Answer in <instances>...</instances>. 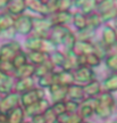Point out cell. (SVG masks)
Segmentation results:
<instances>
[{
    "label": "cell",
    "instance_id": "1",
    "mask_svg": "<svg viewBox=\"0 0 117 123\" xmlns=\"http://www.w3.org/2000/svg\"><path fill=\"white\" fill-rule=\"evenodd\" d=\"M97 99H98V104H97L94 113L100 119H108L113 114L114 106L116 103L111 96V93L104 91L97 97Z\"/></svg>",
    "mask_w": 117,
    "mask_h": 123
},
{
    "label": "cell",
    "instance_id": "2",
    "mask_svg": "<svg viewBox=\"0 0 117 123\" xmlns=\"http://www.w3.org/2000/svg\"><path fill=\"white\" fill-rule=\"evenodd\" d=\"M14 30L18 34H30L33 31V17L24 14L16 16L14 23Z\"/></svg>",
    "mask_w": 117,
    "mask_h": 123
},
{
    "label": "cell",
    "instance_id": "3",
    "mask_svg": "<svg viewBox=\"0 0 117 123\" xmlns=\"http://www.w3.org/2000/svg\"><path fill=\"white\" fill-rule=\"evenodd\" d=\"M52 22L49 16H42V17L33 18V32L34 35L47 38V34L52 29Z\"/></svg>",
    "mask_w": 117,
    "mask_h": 123
},
{
    "label": "cell",
    "instance_id": "4",
    "mask_svg": "<svg viewBox=\"0 0 117 123\" xmlns=\"http://www.w3.org/2000/svg\"><path fill=\"white\" fill-rule=\"evenodd\" d=\"M19 51H22V47L18 41L10 40L9 42L2 44L0 47V58L1 61H13V58L17 55Z\"/></svg>",
    "mask_w": 117,
    "mask_h": 123
},
{
    "label": "cell",
    "instance_id": "5",
    "mask_svg": "<svg viewBox=\"0 0 117 123\" xmlns=\"http://www.w3.org/2000/svg\"><path fill=\"white\" fill-rule=\"evenodd\" d=\"M44 98V91L42 89L33 88L26 92H23L21 97H19V101L22 103L24 108L29 107V106L33 105L35 103H38L40 99Z\"/></svg>",
    "mask_w": 117,
    "mask_h": 123
},
{
    "label": "cell",
    "instance_id": "6",
    "mask_svg": "<svg viewBox=\"0 0 117 123\" xmlns=\"http://www.w3.org/2000/svg\"><path fill=\"white\" fill-rule=\"evenodd\" d=\"M73 73L74 80L80 84H87L94 80V72L89 66H80Z\"/></svg>",
    "mask_w": 117,
    "mask_h": 123
},
{
    "label": "cell",
    "instance_id": "7",
    "mask_svg": "<svg viewBox=\"0 0 117 123\" xmlns=\"http://www.w3.org/2000/svg\"><path fill=\"white\" fill-rule=\"evenodd\" d=\"M19 97L21 96L17 92H10L8 95L4 96L0 99V111L7 114L9 111L17 107L18 103H19Z\"/></svg>",
    "mask_w": 117,
    "mask_h": 123
},
{
    "label": "cell",
    "instance_id": "8",
    "mask_svg": "<svg viewBox=\"0 0 117 123\" xmlns=\"http://www.w3.org/2000/svg\"><path fill=\"white\" fill-rule=\"evenodd\" d=\"M49 107H50L49 101H48L46 98H42V99H40L38 103H35L33 105L24 108V112H25V114L27 115V116H32V117H33L34 115L43 114Z\"/></svg>",
    "mask_w": 117,
    "mask_h": 123
},
{
    "label": "cell",
    "instance_id": "9",
    "mask_svg": "<svg viewBox=\"0 0 117 123\" xmlns=\"http://www.w3.org/2000/svg\"><path fill=\"white\" fill-rule=\"evenodd\" d=\"M26 8L34 12V13L39 14L41 16H49L50 15V10L48 5L41 0H25Z\"/></svg>",
    "mask_w": 117,
    "mask_h": 123
},
{
    "label": "cell",
    "instance_id": "10",
    "mask_svg": "<svg viewBox=\"0 0 117 123\" xmlns=\"http://www.w3.org/2000/svg\"><path fill=\"white\" fill-rule=\"evenodd\" d=\"M70 32V30L66 25H53L52 29L50 30V39L55 42V43H61L64 39L66 38V35Z\"/></svg>",
    "mask_w": 117,
    "mask_h": 123
},
{
    "label": "cell",
    "instance_id": "11",
    "mask_svg": "<svg viewBox=\"0 0 117 123\" xmlns=\"http://www.w3.org/2000/svg\"><path fill=\"white\" fill-rule=\"evenodd\" d=\"M49 17L51 19L52 25H65L67 23H70L73 18V14L70 10H57L51 15H49Z\"/></svg>",
    "mask_w": 117,
    "mask_h": 123
},
{
    "label": "cell",
    "instance_id": "12",
    "mask_svg": "<svg viewBox=\"0 0 117 123\" xmlns=\"http://www.w3.org/2000/svg\"><path fill=\"white\" fill-rule=\"evenodd\" d=\"M74 73L72 71L63 70L60 72H55V83L70 87L74 83Z\"/></svg>",
    "mask_w": 117,
    "mask_h": 123
},
{
    "label": "cell",
    "instance_id": "13",
    "mask_svg": "<svg viewBox=\"0 0 117 123\" xmlns=\"http://www.w3.org/2000/svg\"><path fill=\"white\" fill-rule=\"evenodd\" d=\"M109 49L114 47L115 44L117 43V33H116V30L114 27L109 26H105L104 31H102V40H101Z\"/></svg>",
    "mask_w": 117,
    "mask_h": 123
},
{
    "label": "cell",
    "instance_id": "14",
    "mask_svg": "<svg viewBox=\"0 0 117 123\" xmlns=\"http://www.w3.org/2000/svg\"><path fill=\"white\" fill-rule=\"evenodd\" d=\"M49 90H50V95H51L52 100L55 103H57V101H64V98L67 97L68 87L55 83L49 88Z\"/></svg>",
    "mask_w": 117,
    "mask_h": 123
},
{
    "label": "cell",
    "instance_id": "15",
    "mask_svg": "<svg viewBox=\"0 0 117 123\" xmlns=\"http://www.w3.org/2000/svg\"><path fill=\"white\" fill-rule=\"evenodd\" d=\"M7 9L8 13L15 17L18 15H22L26 9L25 0H10L7 5Z\"/></svg>",
    "mask_w": 117,
    "mask_h": 123
},
{
    "label": "cell",
    "instance_id": "16",
    "mask_svg": "<svg viewBox=\"0 0 117 123\" xmlns=\"http://www.w3.org/2000/svg\"><path fill=\"white\" fill-rule=\"evenodd\" d=\"M83 91H84V97L87 98L98 97L101 93V84L99 83V81L93 80L83 87Z\"/></svg>",
    "mask_w": 117,
    "mask_h": 123
},
{
    "label": "cell",
    "instance_id": "17",
    "mask_svg": "<svg viewBox=\"0 0 117 123\" xmlns=\"http://www.w3.org/2000/svg\"><path fill=\"white\" fill-rule=\"evenodd\" d=\"M73 51L76 55H89V54L94 53V46L91 41H78V40H76Z\"/></svg>",
    "mask_w": 117,
    "mask_h": 123
},
{
    "label": "cell",
    "instance_id": "18",
    "mask_svg": "<svg viewBox=\"0 0 117 123\" xmlns=\"http://www.w3.org/2000/svg\"><path fill=\"white\" fill-rule=\"evenodd\" d=\"M24 116L25 112L24 108L21 106H17L9 111L7 113V122L8 123H24Z\"/></svg>",
    "mask_w": 117,
    "mask_h": 123
},
{
    "label": "cell",
    "instance_id": "19",
    "mask_svg": "<svg viewBox=\"0 0 117 123\" xmlns=\"http://www.w3.org/2000/svg\"><path fill=\"white\" fill-rule=\"evenodd\" d=\"M27 55V62L34 66L41 65L49 61V55L42 53V51H30Z\"/></svg>",
    "mask_w": 117,
    "mask_h": 123
},
{
    "label": "cell",
    "instance_id": "20",
    "mask_svg": "<svg viewBox=\"0 0 117 123\" xmlns=\"http://www.w3.org/2000/svg\"><path fill=\"white\" fill-rule=\"evenodd\" d=\"M67 96L70 97V99L75 101H83L85 99L83 87L81 84H70L68 87V90H67Z\"/></svg>",
    "mask_w": 117,
    "mask_h": 123
},
{
    "label": "cell",
    "instance_id": "21",
    "mask_svg": "<svg viewBox=\"0 0 117 123\" xmlns=\"http://www.w3.org/2000/svg\"><path fill=\"white\" fill-rule=\"evenodd\" d=\"M34 71H35V66L30 64V63H26L25 65H23L22 67H19L15 71V78L19 79H24V78H32L34 75Z\"/></svg>",
    "mask_w": 117,
    "mask_h": 123
},
{
    "label": "cell",
    "instance_id": "22",
    "mask_svg": "<svg viewBox=\"0 0 117 123\" xmlns=\"http://www.w3.org/2000/svg\"><path fill=\"white\" fill-rule=\"evenodd\" d=\"M34 88V80L32 78H24V79L17 80V82L15 83V90L16 92H26Z\"/></svg>",
    "mask_w": 117,
    "mask_h": 123
},
{
    "label": "cell",
    "instance_id": "23",
    "mask_svg": "<svg viewBox=\"0 0 117 123\" xmlns=\"http://www.w3.org/2000/svg\"><path fill=\"white\" fill-rule=\"evenodd\" d=\"M65 55H66V59L64 65H63V70H67L73 72V71H75L78 67L77 55L74 51H70V53L65 54Z\"/></svg>",
    "mask_w": 117,
    "mask_h": 123
},
{
    "label": "cell",
    "instance_id": "24",
    "mask_svg": "<svg viewBox=\"0 0 117 123\" xmlns=\"http://www.w3.org/2000/svg\"><path fill=\"white\" fill-rule=\"evenodd\" d=\"M15 23V16L10 15L9 13L0 14V30L6 31L14 27Z\"/></svg>",
    "mask_w": 117,
    "mask_h": 123
},
{
    "label": "cell",
    "instance_id": "25",
    "mask_svg": "<svg viewBox=\"0 0 117 123\" xmlns=\"http://www.w3.org/2000/svg\"><path fill=\"white\" fill-rule=\"evenodd\" d=\"M42 40L43 38L38 37V35H32L31 38L26 40L25 46L30 51H40L41 50V46H42Z\"/></svg>",
    "mask_w": 117,
    "mask_h": 123
},
{
    "label": "cell",
    "instance_id": "26",
    "mask_svg": "<svg viewBox=\"0 0 117 123\" xmlns=\"http://www.w3.org/2000/svg\"><path fill=\"white\" fill-rule=\"evenodd\" d=\"M72 21L78 31L87 29V15H84L82 12H76L75 14H73Z\"/></svg>",
    "mask_w": 117,
    "mask_h": 123
},
{
    "label": "cell",
    "instance_id": "27",
    "mask_svg": "<svg viewBox=\"0 0 117 123\" xmlns=\"http://www.w3.org/2000/svg\"><path fill=\"white\" fill-rule=\"evenodd\" d=\"M40 51H42V53L47 54V55L50 56L51 54L57 51V43H55L49 37L43 38V40H42V46H41V50H40Z\"/></svg>",
    "mask_w": 117,
    "mask_h": 123
},
{
    "label": "cell",
    "instance_id": "28",
    "mask_svg": "<svg viewBox=\"0 0 117 123\" xmlns=\"http://www.w3.org/2000/svg\"><path fill=\"white\" fill-rule=\"evenodd\" d=\"M102 88L106 92H111L117 90V73H114L104 81Z\"/></svg>",
    "mask_w": 117,
    "mask_h": 123
},
{
    "label": "cell",
    "instance_id": "29",
    "mask_svg": "<svg viewBox=\"0 0 117 123\" xmlns=\"http://www.w3.org/2000/svg\"><path fill=\"white\" fill-rule=\"evenodd\" d=\"M52 68H53V65H52V63L50 62V59H49V61H47L46 63L41 64V65L35 66L34 75L38 76V78H41V76L48 74L49 72H52Z\"/></svg>",
    "mask_w": 117,
    "mask_h": 123
},
{
    "label": "cell",
    "instance_id": "30",
    "mask_svg": "<svg viewBox=\"0 0 117 123\" xmlns=\"http://www.w3.org/2000/svg\"><path fill=\"white\" fill-rule=\"evenodd\" d=\"M102 24V21H101V17H100V14L98 13H93L91 15L87 16V27L88 29H91V30H94L98 29Z\"/></svg>",
    "mask_w": 117,
    "mask_h": 123
},
{
    "label": "cell",
    "instance_id": "31",
    "mask_svg": "<svg viewBox=\"0 0 117 123\" xmlns=\"http://www.w3.org/2000/svg\"><path fill=\"white\" fill-rule=\"evenodd\" d=\"M116 7L115 5V0H99L97 4V12L98 14H104L106 12H108L110 9H113Z\"/></svg>",
    "mask_w": 117,
    "mask_h": 123
},
{
    "label": "cell",
    "instance_id": "32",
    "mask_svg": "<svg viewBox=\"0 0 117 123\" xmlns=\"http://www.w3.org/2000/svg\"><path fill=\"white\" fill-rule=\"evenodd\" d=\"M58 122L59 123H82V117L78 114H65L58 116Z\"/></svg>",
    "mask_w": 117,
    "mask_h": 123
},
{
    "label": "cell",
    "instance_id": "33",
    "mask_svg": "<svg viewBox=\"0 0 117 123\" xmlns=\"http://www.w3.org/2000/svg\"><path fill=\"white\" fill-rule=\"evenodd\" d=\"M39 84L42 88H50L52 84H55V72H49L48 74L39 78Z\"/></svg>",
    "mask_w": 117,
    "mask_h": 123
},
{
    "label": "cell",
    "instance_id": "34",
    "mask_svg": "<svg viewBox=\"0 0 117 123\" xmlns=\"http://www.w3.org/2000/svg\"><path fill=\"white\" fill-rule=\"evenodd\" d=\"M97 4H98V0H87L81 7V12L84 15L89 16L94 13V10L97 9Z\"/></svg>",
    "mask_w": 117,
    "mask_h": 123
},
{
    "label": "cell",
    "instance_id": "35",
    "mask_svg": "<svg viewBox=\"0 0 117 123\" xmlns=\"http://www.w3.org/2000/svg\"><path fill=\"white\" fill-rule=\"evenodd\" d=\"M61 43L64 44V47H65L66 54L70 53V51H73L74 46L76 43V37H75V34L72 33V32H70L68 34L66 35V38L64 39V41H63Z\"/></svg>",
    "mask_w": 117,
    "mask_h": 123
},
{
    "label": "cell",
    "instance_id": "36",
    "mask_svg": "<svg viewBox=\"0 0 117 123\" xmlns=\"http://www.w3.org/2000/svg\"><path fill=\"white\" fill-rule=\"evenodd\" d=\"M49 59H50V62L52 63L53 66H61L63 67L66 59V55L60 53V51H55L53 54H51L49 56Z\"/></svg>",
    "mask_w": 117,
    "mask_h": 123
},
{
    "label": "cell",
    "instance_id": "37",
    "mask_svg": "<svg viewBox=\"0 0 117 123\" xmlns=\"http://www.w3.org/2000/svg\"><path fill=\"white\" fill-rule=\"evenodd\" d=\"M12 63H13L14 67H15V71H16L17 68L22 67L23 65H25L26 63H29V62H27V55H26L25 53H23V51H19V53L13 58Z\"/></svg>",
    "mask_w": 117,
    "mask_h": 123
},
{
    "label": "cell",
    "instance_id": "38",
    "mask_svg": "<svg viewBox=\"0 0 117 123\" xmlns=\"http://www.w3.org/2000/svg\"><path fill=\"white\" fill-rule=\"evenodd\" d=\"M77 39L78 41H90V40L94 37V30H91V29H83V30H80L77 32Z\"/></svg>",
    "mask_w": 117,
    "mask_h": 123
},
{
    "label": "cell",
    "instance_id": "39",
    "mask_svg": "<svg viewBox=\"0 0 117 123\" xmlns=\"http://www.w3.org/2000/svg\"><path fill=\"white\" fill-rule=\"evenodd\" d=\"M106 66L109 70L114 71L115 73H117V54H113L106 57Z\"/></svg>",
    "mask_w": 117,
    "mask_h": 123
},
{
    "label": "cell",
    "instance_id": "40",
    "mask_svg": "<svg viewBox=\"0 0 117 123\" xmlns=\"http://www.w3.org/2000/svg\"><path fill=\"white\" fill-rule=\"evenodd\" d=\"M100 63H101V58L98 55H95L94 53L87 55V66L95 67V66H99Z\"/></svg>",
    "mask_w": 117,
    "mask_h": 123
},
{
    "label": "cell",
    "instance_id": "41",
    "mask_svg": "<svg viewBox=\"0 0 117 123\" xmlns=\"http://www.w3.org/2000/svg\"><path fill=\"white\" fill-rule=\"evenodd\" d=\"M65 106H66V113H68V114H75L78 111L80 104H78V101L70 99V100L65 101Z\"/></svg>",
    "mask_w": 117,
    "mask_h": 123
},
{
    "label": "cell",
    "instance_id": "42",
    "mask_svg": "<svg viewBox=\"0 0 117 123\" xmlns=\"http://www.w3.org/2000/svg\"><path fill=\"white\" fill-rule=\"evenodd\" d=\"M0 71H2L4 73L10 75V73H15V67H14L13 63L10 61H1Z\"/></svg>",
    "mask_w": 117,
    "mask_h": 123
},
{
    "label": "cell",
    "instance_id": "43",
    "mask_svg": "<svg viewBox=\"0 0 117 123\" xmlns=\"http://www.w3.org/2000/svg\"><path fill=\"white\" fill-rule=\"evenodd\" d=\"M44 120L47 123H57L58 122V116L56 115V113L52 111L51 107H49L46 112L43 113Z\"/></svg>",
    "mask_w": 117,
    "mask_h": 123
},
{
    "label": "cell",
    "instance_id": "44",
    "mask_svg": "<svg viewBox=\"0 0 117 123\" xmlns=\"http://www.w3.org/2000/svg\"><path fill=\"white\" fill-rule=\"evenodd\" d=\"M116 16H117V7L110 9V10H108V12H106V13H104V14H100V17H101L102 23L111 21V19H115Z\"/></svg>",
    "mask_w": 117,
    "mask_h": 123
},
{
    "label": "cell",
    "instance_id": "45",
    "mask_svg": "<svg viewBox=\"0 0 117 123\" xmlns=\"http://www.w3.org/2000/svg\"><path fill=\"white\" fill-rule=\"evenodd\" d=\"M52 111L56 113L57 116H60V115L65 114L66 113V106H65V101H57L53 105L51 106Z\"/></svg>",
    "mask_w": 117,
    "mask_h": 123
},
{
    "label": "cell",
    "instance_id": "46",
    "mask_svg": "<svg viewBox=\"0 0 117 123\" xmlns=\"http://www.w3.org/2000/svg\"><path fill=\"white\" fill-rule=\"evenodd\" d=\"M73 4V0H57L56 1V8L57 10H70V6Z\"/></svg>",
    "mask_w": 117,
    "mask_h": 123
},
{
    "label": "cell",
    "instance_id": "47",
    "mask_svg": "<svg viewBox=\"0 0 117 123\" xmlns=\"http://www.w3.org/2000/svg\"><path fill=\"white\" fill-rule=\"evenodd\" d=\"M32 123H47L44 120L43 114H39V115H34L32 117Z\"/></svg>",
    "mask_w": 117,
    "mask_h": 123
},
{
    "label": "cell",
    "instance_id": "48",
    "mask_svg": "<svg viewBox=\"0 0 117 123\" xmlns=\"http://www.w3.org/2000/svg\"><path fill=\"white\" fill-rule=\"evenodd\" d=\"M7 122V114L0 111V123H6Z\"/></svg>",
    "mask_w": 117,
    "mask_h": 123
},
{
    "label": "cell",
    "instance_id": "49",
    "mask_svg": "<svg viewBox=\"0 0 117 123\" xmlns=\"http://www.w3.org/2000/svg\"><path fill=\"white\" fill-rule=\"evenodd\" d=\"M85 1H87V0H74V1H73V4L75 5L76 7H78V8H81V7L83 6V4H84Z\"/></svg>",
    "mask_w": 117,
    "mask_h": 123
},
{
    "label": "cell",
    "instance_id": "50",
    "mask_svg": "<svg viewBox=\"0 0 117 123\" xmlns=\"http://www.w3.org/2000/svg\"><path fill=\"white\" fill-rule=\"evenodd\" d=\"M7 5H8V1H7V0H0V9L7 7Z\"/></svg>",
    "mask_w": 117,
    "mask_h": 123
},
{
    "label": "cell",
    "instance_id": "51",
    "mask_svg": "<svg viewBox=\"0 0 117 123\" xmlns=\"http://www.w3.org/2000/svg\"><path fill=\"white\" fill-rule=\"evenodd\" d=\"M111 48H115V50H116V53H115V54H117V43L115 44V46H114V47H111ZM111 48H110V49H111Z\"/></svg>",
    "mask_w": 117,
    "mask_h": 123
},
{
    "label": "cell",
    "instance_id": "52",
    "mask_svg": "<svg viewBox=\"0 0 117 123\" xmlns=\"http://www.w3.org/2000/svg\"><path fill=\"white\" fill-rule=\"evenodd\" d=\"M115 25H116V29H117V16H116V18H115Z\"/></svg>",
    "mask_w": 117,
    "mask_h": 123
},
{
    "label": "cell",
    "instance_id": "53",
    "mask_svg": "<svg viewBox=\"0 0 117 123\" xmlns=\"http://www.w3.org/2000/svg\"><path fill=\"white\" fill-rule=\"evenodd\" d=\"M41 1H43V2H46V4H48V0H41Z\"/></svg>",
    "mask_w": 117,
    "mask_h": 123
},
{
    "label": "cell",
    "instance_id": "54",
    "mask_svg": "<svg viewBox=\"0 0 117 123\" xmlns=\"http://www.w3.org/2000/svg\"><path fill=\"white\" fill-rule=\"evenodd\" d=\"M115 5H116V7H117V0H115Z\"/></svg>",
    "mask_w": 117,
    "mask_h": 123
},
{
    "label": "cell",
    "instance_id": "55",
    "mask_svg": "<svg viewBox=\"0 0 117 123\" xmlns=\"http://www.w3.org/2000/svg\"><path fill=\"white\" fill-rule=\"evenodd\" d=\"M115 105H116V106H117V101H116V103H115Z\"/></svg>",
    "mask_w": 117,
    "mask_h": 123
},
{
    "label": "cell",
    "instance_id": "56",
    "mask_svg": "<svg viewBox=\"0 0 117 123\" xmlns=\"http://www.w3.org/2000/svg\"><path fill=\"white\" fill-rule=\"evenodd\" d=\"M0 64H1V58H0Z\"/></svg>",
    "mask_w": 117,
    "mask_h": 123
},
{
    "label": "cell",
    "instance_id": "57",
    "mask_svg": "<svg viewBox=\"0 0 117 123\" xmlns=\"http://www.w3.org/2000/svg\"><path fill=\"white\" fill-rule=\"evenodd\" d=\"M115 30H116V33H117V29H115Z\"/></svg>",
    "mask_w": 117,
    "mask_h": 123
},
{
    "label": "cell",
    "instance_id": "58",
    "mask_svg": "<svg viewBox=\"0 0 117 123\" xmlns=\"http://www.w3.org/2000/svg\"><path fill=\"white\" fill-rule=\"evenodd\" d=\"M0 34H1V30H0Z\"/></svg>",
    "mask_w": 117,
    "mask_h": 123
},
{
    "label": "cell",
    "instance_id": "59",
    "mask_svg": "<svg viewBox=\"0 0 117 123\" xmlns=\"http://www.w3.org/2000/svg\"><path fill=\"white\" fill-rule=\"evenodd\" d=\"M7 1H8V2H9V1H10V0H7Z\"/></svg>",
    "mask_w": 117,
    "mask_h": 123
},
{
    "label": "cell",
    "instance_id": "60",
    "mask_svg": "<svg viewBox=\"0 0 117 123\" xmlns=\"http://www.w3.org/2000/svg\"><path fill=\"white\" fill-rule=\"evenodd\" d=\"M82 123H87V122H82Z\"/></svg>",
    "mask_w": 117,
    "mask_h": 123
},
{
    "label": "cell",
    "instance_id": "61",
    "mask_svg": "<svg viewBox=\"0 0 117 123\" xmlns=\"http://www.w3.org/2000/svg\"><path fill=\"white\" fill-rule=\"evenodd\" d=\"M115 123H117V121H116V122H115Z\"/></svg>",
    "mask_w": 117,
    "mask_h": 123
},
{
    "label": "cell",
    "instance_id": "62",
    "mask_svg": "<svg viewBox=\"0 0 117 123\" xmlns=\"http://www.w3.org/2000/svg\"><path fill=\"white\" fill-rule=\"evenodd\" d=\"M57 123H59V122H57Z\"/></svg>",
    "mask_w": 117,
    "mask_h": 123
},
{
    "label": "cell",
    "instance_id": "63",
    "mask_svg": "<svg viewBox=\"0 0 117 123\" xmlns=\"http://www.w3.org/2000/svg\"><path fill=\"white\" fill-rule=\"evenodd\" d=\"M98 1H99V0H98Z\"/></svg>",
    "mask_w": 117,
    "mask_h": 123
},
{
    "label": "cell",
    "instance_id": "64",
    "mask_svg": "<svg viewBox=\"0 0 117 123\" xmlns=\"http://www.w3.org/2000/svg\"><path fill=\"white\" fill-rule=\"evenodd\" d=\"M73 1H74V0H73Z\"/></svg>",
    "mask_w": 117,
    "mask_h": 123
}]
</instances>
